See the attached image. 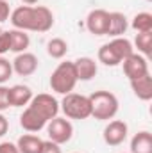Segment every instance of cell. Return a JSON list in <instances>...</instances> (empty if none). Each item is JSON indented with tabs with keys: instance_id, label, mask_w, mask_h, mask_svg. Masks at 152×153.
<instances>
[{
	"instance_id": "obj_13",
	"label": "cell",
	"mask_w": 152,
	"mask_h": 153,
	"mask_svg": "<svg viewBox=\"0 0 152 153\" xmlns=\"http://www.w3.org/2000/svg\"><path fill=\"white\" fill-rule=\"evenodd\" d=\"M54 27V14L48 7L38 5L34 7V25L32 32H48Z\"/></svg>"
},
{
	"instance_id": "obj_27",
	"label": "cell",
	"mask_w": 152,
	"mask_h": 153,
	"mask_svg": "<svg viewBox=\"0 0 152 153\" xmlns=\"http://www.w3.org/2000/svg\"><path fill=\"white\" fill-rule=\"evenodd\" d=\"M5 109H9V87L2 84L0 85V112Z\"/></svg>"
},
{
	"instance_id": "obj_29",
	"label": "cell",
	"mask_w": 152,
	"mask_h": 153,
	"mask_svg": "<svg viewBox=\"0 0 152 153\" xmlns=\"http://www.w3.org/2000/svg\"><path fill=\"white\" fill-rule=\"evenodd\" d=\"M9 16H11V7L7 4V0H0V23L9 20Z\"/></svg>"
},
{
	"instance_id": "obj_31",
	"label": "cell",
	"mask_w": 152,
	"mask_h": 153,
	"mask_svg": "<svg viewBox=\"0 0 152 153\" xmlns=\"http://www.w3.org/2000/svg\"><path fill=\"white\" fill-rule=\"evenodd\" d=\"M7 130H9V121H7L5 116L0 112V137H4L7 134Z\"/></svg>"
},
{
	"instance_id": "obj_32",
	"label": "cell",
	"mask_w": 152,
	"mask_h": 153,
	"mask_svg": "<svg viewBox=\"0 0 152 153\" xmlns=\"http://www.w3.org/2000/svg\"><path fill=\"white\" fill-rule=\"evenodd\" d=\"M22 2H23L25 5H34V4H38L39 0H22Z\"/></svg>"
},
{
	"instance_id": "obj_3",
	"label": "cell",
	"mask_w": 152,
	"mask_h": 153,
	"mask_svg": "<svg viewBox=\"0 0 152 153\" xmlns=\"http://www.w3.org/2000/svg\"><path fill=\"white\" fill-rule=\"evenodd\" d=\"M59 111H63L65 117H68V119H88V117H91L90 98L84 94H77V93L65 94L63 102L59 103Z\"/></svg>"
},
{
	"instance_id": "obj_28",
	"label": "cell",
	"mask_w": 152,
	"mask_h": 153,
	"mask_svg": "<svg viewBox=\"0 0 152 153\" xmlns=\"http://www.w3.org/2000/svg\"><path fill=\"white\" fill-rule=\"evenodd\" d=\"M39 153H63L59 144L52 143V141H43V146H41V152Z\"/></svg>"
},
{
	"instance_id": "obj_6",
	"label": "cell",
	"mask_w": 152,
	"mask_h": 153,
	"mask_svg": "<svg viewBox=\"0 0 152 153\" xmlns=\"http://www.w3.org/2000/svg\"><path fill=\"white\" fill-rule=\"evenodd\" d=\"M122 66H123V73L129 80H134V78H140L143 75H149V59L140 55V53H131L127 59L122 61Z\"/></svg>"
},
{
	"instance_id": "obj_12",
	"label": "cell",
	"mask_w": 152,
	"mask_h": 153,
	"mask_svg": "<svg viewBox=\"0 0 152 153\" xmlns=\"http://www.w3.org/2000/svg\"><path fill=\"white\" fill-rule=\"evenodd\" d=\"M72 62H74V68H75L77 80L88 82V80H91L93 76L97 75V71H99L97 62L91 57H79V59L72 61Z\"/></svg>"
},
{
	"instance_id": "obj_11",
	"label": "cell",
	"mask_w": 152,
	"mask_h": 153,
	"mask_svg": "<svg viewBox=\"0 0 152 153\" xmlns=\"http://www.w3.org/2000/svg\"><path fill=\"white\" fill-rule=\"evenodd\" d=\"M32 89L23 84H16L9 87V107H23L29 105L32 100Z\"/></svg>"
},
{
	"instance_id": "obj_23",
	"label": "cell",
	"mask_w": 152,
	"mask_h": 153,
	"mask_svg": "<svg viewBox=\"0 0 152 153\" xmlns=\"http://www.w3.org/2000/svg\"><path fill=\"white\" fill-rule=\"evenodd\" d=\"M140 55L149 57L150 55V46H152V32H138L134 38V45H132Z\"/></svg>"
},
{
	"instance_id": "obj_19",
	"label": "cell",
	"mask_w": 152,
	"mask_h": 153,
	"mask_svg": "<svg viewBox=\"0 0 152 153\" xmlns=\"http://www.w3.org/2000/svg\"><path fill=\"white\" fill-rule=\"evenodd\" d=\"M9 34H11V52H14V53L27 52V48L31 45V38L25 30L13 29V30H9Z\"/></svg>"
},
{
	"instance_id": "obj_25",
	"label": "cell",
	"mask_w": 152,
	"mask_h": 153,
	"mask_svg": "<svg viewBox=\"0 0 152 153\" xmlns=\"http://www.w3.org/2000/svg\"><path fill=\"white\" fill-rule=\"evenodd\" d=\"M11 75H13V64H11L5 57L0 55V85L5 84V82L11 78Z\"/></svg>"
},
{
	"instance_id": "obj_16",
	"label": "cell",
	"mask_w": 152,
	"mask_h": 153,
	"mask_svg": "<svg viewBox=\"0 0 152 153\" xmlns=\"http://www.w3.org/2000/svg\"><path fill=\"white\" fill-rule=\"evenodd\" d=\"M131 82V87L134 91V94L143 100V102H149L152 98V78L150 73L149 75H143L140 78H134V80H129Z\"/></svg>"
},
{
	"instance_id": "obj_17",
	"label": "cell",
	"mask_w": 152,
	"mask_h": 153,
	"mask_svg": "<svg viewBox=\"0 0 152 153\" xmlns=\"http://www.w3.org/2000/svg\"><path fill=\"white\" fill-rule=\"evenodd\" d=\"M131 153H152V134L149 130H141L131 139Z\"/></svg>"
},
{
	"instance_id": "obj_14",
	"label": "cell",
	"mask_w": 152,
	"mask_h": 153,
	"mask_svg": "<svg viewBox=\"0 0 152 153\" xmlns=\"http://www.w3.org/2000/svg\"><path fill=\"white\" fill-rule=\"evenodd\" d=\"M20 125H22V128L23 130H27V132H31V134H36L39 130H43L45 126H47V121L38 114V112H34L29 105H27V109L22 112L20 116Z\"/></svg>"
},
{
	"instance_id": "obj_34",
	"label": "cell",
	"mask_w": 152,
	"mask_h": 153,
	"mask_svg": "<svg viewBox=\"0 0 152 153\" xmlns=\"http://www.w3.org/2000/svg\"><path fill=\"white\" fill-rule=\"evenodd\" d=\"M74 153H77V152H74Z\"/></svg>"
},
{
	"instance_id": "obj_2",
	"label": "cell",
	"mask_w": 152,
	"mask_h": 153,
	"mask_svg": "<svg viewBox=\"0 0 152 153\" xmlns=\"http://www.w3.org/2000/svg\"><path fill=\"white\" fill-rule=\"evenodd\" d=\"M79 82L75 75V68H74V62L72 61H65V62H59L57 68L52 71L50 75V87L54 93L57 94H68L75 89V84Z\"/></svg>"
},
{
	"instance_id": "obj_21",
	"label": "cell",
	"mask_w": 152,
	"mask_h": 153,
	"mask_svg": "<svg viewBox=\"0 0 152 153\" xmlns=\"http://www.w3.org/2000/svg\"><path fill=\"white\" fill-rule=\"evenodd\" d=\"M47 53L52 59H63L68 53V43L63 38H52L47 43Z\"/></svg>"
},
{
	"instance_id": "obj_33",
	"label": "cell",
	"mask_w": 152,
	"mask_h": 153,
	"mask_svg": "<svg viewBox=\"0 0 152 153\" xmlns=\"http://www.w3.org/2000/svg\"><path fill=\"white\" fill-rule=\"evenodd\" d=\"M147 2H150V0H147Z\"/></svg>"
},
{
	"instance_id": "obj_15",
	"label": "cell",
	"mask_w": 152,
	"mask_h": 153,
	"mask_svg": "<svg viewBox=\"0 0 152 153\" xmlns=\"http://www.w3.org/2000/svg\"><path fill=\"white\" fill-rule=\"evenodd\" d=\"M129 29V22L125 18L123 13H118L113 11L109 13V29H108V34L106 36H111V38H122Z\"/></svg>"
},
{
	"instance_id": "obj_4",
	"label": "cell",
	"mask_w": 152,
	"mask_h": 153,
	"mask_svg": "<svg viewBox=\"0 0 152 153\" xmlns=\"http://www.w3.org/2000/svg\"><path fill=\"white\" fill-rule=\"evenodd\" d=\"M47 134H48V141H52V143L61 146V144H65V143H68L72 139L74 126H72L70 119L56 116L54 119H50L47 123Z\"/></svg>"
},
{
	"instance_id": "obj_24",
	"label": "cell",
	"mask_w": 152,
	"mask_h": 153,
	"mask_svg": "<svg viewBox=\"0 0 152 153\" xmlns=\"http://www.w3.org/2000/svg\"><path fill=\"white\" fill-rule=\"evenodd\" d=\"M97 57H99V61L104 64V66H118V64H122L120 62V59L116 57V53L113 52V48L109 46V43H106V45H102L100 48H99V53H97Z\"/></svg>"
},
{
	"instance_id": "obj_7",
	"label": "cell",
	"mask_w": 152,
	"mask_h": 153,
	"mask_svg": "<svg viewBox=\"0 0 152 153\" xmlns=\"http://www.w3.org/2000/svg\"><path fill=\"white\" fill-rule=\"evenodd\" d=\"M127 134H129V126L125 121H120V119H113L106 125L104 128V143L108 146H120L125 139H127Z\"/></svg>"
},
{
	"instance_id": "obj_8",
	"label": "cell",
	"mask_w": 152,
	"mask_h": 153,
	"mask_svg": "<svg viewBox=\"0 0 152 153\" xmlns=\"http://www.w3.org/2000/svg\"><path fill=\"white\" fill-rule=\"evenodd\" d=\"M86 29L93 36H106L109 29V13L104 9H93L86 16Z\"/></svg>"
},
{
	"instance_id": "obj_1",
	"label": "cell",
	"mask_w": 152,
	"mask_h": 153,
	"mask_svg": "<svg viewBox=\"0 0 152 153\" xmlns=\"http://www.w3.org/2000/svg\"><path fill=\"white\" fill-rule=\"evenodd\" d=\"M88 98H90V105H91V117H95L99 121L113 119L116 112H118V109H120L118 98L109 91H104V89L95 91Z\"/></svg>"
},
{
	"instance_id": "obj_30",
	"label": "cell",
	"mask_w": 152,
	"mask_h": 153,
	"mask_svg": "<svg viewBox=\"0 0 152 153\" xmlns=\"http://www.w3.org/2000/svg\"><path fill=\"white\" fill-rule=\"evenodd\" d=\"M0 153H20V152H18L16 144L5 141V143H0Z\"/></svg>"
},
{
	"instance_id": "obj_22",
	"label": "cell",
	"mask_w": 152,
	"mask_h": 153,
	"mask_svg": "<svg viewBox=\"0 0 152 153\" xmlns=\"http://www.w3.org/2000/svg\"><path fill=\"white\" fill-rule=\"evenodd\" d=\"M131 27L136 30V32H152V14L143 11V13H138L132 22H131Z\"/></svg>"
},
{
	"instance_id": "obj_18",
	"label": "cell",
	"mask_w": 152,
	"mask_h": 153,
	"mask_svg": "<svg viewBox=\"0 0 152 153\" xmlns=\"http://www.w3.org/2000/svg\"><path fill=\"white\" fill-rule=\"evenodd\" d=\"M41 146H43V139L32 134H23L16 143V148L20 153H39Z\"/></svg>"
},
{
	"instance_id": "obj_26",
	"label": "cell",
	"mask_w": 152,
	"mask_h": 153,
	"mask_svg": "<svg viewBox=\"0 0 152 153\" xmlns=\"http://www.w3.org/2000/svg\"><path fill=\"white\" fill-rule=\"evenodd\" d=\"M11 52V34L9 30H2L0 32V55Z\"/></svg>"
},
{
	"instance_id": "obj_20",
	"label": "cell",
	"mask_w": 152,
	"mask_h": 153,
	"mask_svg": "<svg viewBox=\"0 0 152 153\" xmlns=\"http://www.w3.org/2000/svg\"><path fill=\"white\" fill-rule=\"evenodd\" d=\"M109 46L113 48V52L116 53V57L120 59V62H122L123 59H127L131 53H134L132 43H131L129 39H125V38H113L111 41H109Z\"/></svg>"
},
{
	"instance_id": "obj_5",
	"label": "cell",
	"mask_w": 152,
	"mask_h": 153,
	"mask_svg": "<svg viewBox=\"0 0 152 153\" xmlns=\"http://www.w3.org/2000/svg\"><path fill=\"white\" fill-rule=\"evenodd\" d=\"M29 107H31L34 112H38L47 123L59 114V102H57L52 94H47V93H41L38 96H32Z\"/></svg>"
},
{
	"instance_id": "obj_10",
	"label": "cell",
	"mask_w": 152,
	"mask_h": 153,
	"mask_svg": "<svg viewBox=\"0 0 152 153\" xmlns=\"http://www.w3.org/2000/svg\"><path fill=\"white\" fill-rule=\"evenodd\" d=\"M11 23L14 29L18 30H32V25H34V7L32 5H20L16 7L11 16H9Z\"/></svg>"
},
{
	"instance_id": "obj_9",
	"label": "cell",
	"mask_w": 152,
	"mask_h": 153,
	"mask_svg": "<svg viewBox=\"0 0 152 153\" xmlns=\"http://www.w3.org/2000/svg\"><path fill=\"white\" fill-rule=\"evenodd\" d=\"M11 64H13V73L20 76H31L38 70V57L31 52H22L14 57Z\"/></svg>"
}]
</instances>
